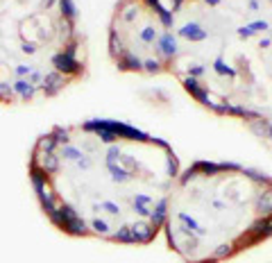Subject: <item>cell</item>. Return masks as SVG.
Here are the masks:
<instances>
[{"instance_id":"cell-4","label":"cell","mask_w":272,"mask_h":263,"mask_svg":"<svg viewBox=\"0 0 272 263\" xmlns=\"http://www.w3.org/2000/svg\"><path fill=\"white\" fill-rule=\"evenodd\" d=\"M73 0H0V105L55 98L86 75Z\"/></svg>"},{"instance_id":"cell-2","label":"cell","mask_w":272,"mask_h":263,"mask_svg":"<svg viewBox=\"0 0 272 263\" xmlns=\"http://www.w3.org/2000/svg\"><path fill=\"white\" fill-rule=\"evenodd\" d=\"M170 75L204 109L272 129V0H168Z\"/></svg>"},{"instance_id":"cell-6","label":"cell","mask_w":272,"mask_h":263,"mask_svg":"<svg viewBox=\"0 0 272 263\" xmlns=\"http://www.w3.org/2000/svg\"><path fill=\"white\" fill-rule=\"evenodd\" d=\"M268 143H270V146H272V139H270V141H268Z\"/></svg>"},{"instance_id":"cell-1","label":"cell","mask_w":272,"mask_h":263,"mask_svg":"<svg viewBox=\"0 0 272 263\" xmlns=\"http://www.w3.org/2000/svg\"><path fill=\"white\" fill-rule=\"evenodd\" d=\"M179 159L159 136L118 120L57 125L37 139L30 184L43 216L73 238L148 245L159 236Z\"/></svg>"},{"instance_id":"cell-5","label":"cell","mask_w":272,"mask_h":263,"mask_svg":"<svg viewBox=\"0 0 272 263\" xmlns=\"http://www.w3.org/2000/svg\"><path fill=\"white\" fill-rule=\"evenodd\" d=\"M109 57L122 73L170 75L172 18L163 0H118L109 21Z\"/></svg>"},{"instance_id":"cell-3","label":"cell","mask_w":272,"mask_h":263,"mask_svg":"<svg viewBox=\"0 0 272 263\" xmlns=\"http://www.w3.org/2000/svg\"><path fill=\"white\" fill-rule=\"evenodd\" d=\"M161 231L184 263H222L272 238V177L229 161L179 170Z\"/></svg>"}]
</instances>
